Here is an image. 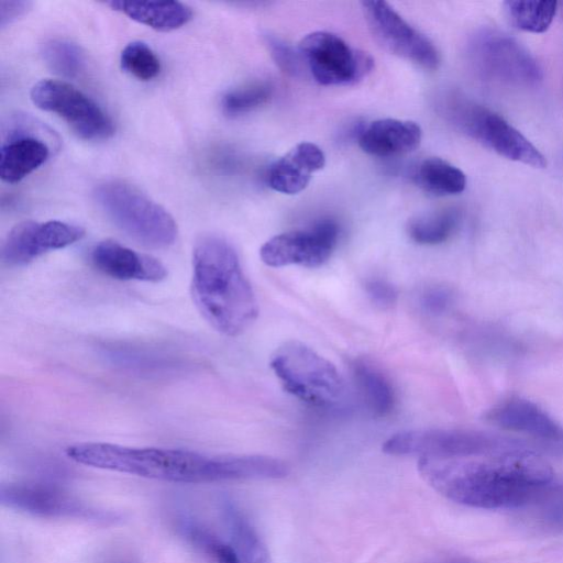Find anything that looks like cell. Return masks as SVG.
<instances>
[{
    "label": "cell",
    "mask_w": 563,
    "mask_h": 563,
    "mask_svg": "<svg viewBox=\"0 0 563 563\" xmlns=\"http://www.w3.org/2000/svg\"><path fill=\"white\" fill-rule=\"evenodd\" d=\"M417 466L423 481L445 498L485 509H518L554 478L538 452L499 434L470 454L419 459Z\"/></svg>",
    "instance_id": "6da1fadb"
},
{
    "label": "cell",
    "mask_w": 563,
    "mask_h": 563,
    "mask_svg": "<svg viewBox=\"0 0 563 563\" xmlns=\"http://www.w3.org/2000/svg\"><path fill=\"white\" fill-rule=\"evenodd\" d=\"M191 295L207 322L228 336L243 333L258 314L254 290L238 253L218 235L206 234L195 243Z\"/></svg>",
    "instance_id": "7a4b0ae2"
},
{
    "label": "cell",
    "mask_w": 563,
    "mask_h": 563,
    "mask_svg": "<svg viewBox=\"0 0 563 563\" xmlns=\"http://www.w3.org/2000/svg\"><path fill=\"white\" fill-rule=\"evenodd\" d=\"M74 462L118 473L169 483L227 481V454L166 448H133L107 442H81L66 448Z\"/></svg>",
    "instance_id": "3957f363"
},
{
    "label": "cell",
    "mask_w": 563,
    "mask_h": 563,
    "mask_svg": "<svg viewBox=\"0 0 563 563\" xmlns=\"http://www.w3.org/2000/svg\"><path fill=\"white\" fill-rule=\"evenodd\" d=\"M98 207L134 241L154 249L168 247L177 239V224L169 212L135 186L107 180L93 191Z\"/></svg>",
    "instance_id": "277c9868"
},
{
    "label": "cell",
    "mask_w": 563,
    "mask_h": 563,
    "mask_svg": "<svg viewBox=\"0 0 563 563\" xmlns=\"http://www.w3.org/2000/svg\"><path fill=\"white\" fill-rule=\"evenodd\" d=\"M269 366L288 394L310 406L333 407L344 396V379L335 365L300 341L279 345Z\"/></svg>",
    "instance_id": "5b68a950"
},
{
    "label": "cell",
    "mask_w": 563,
    "mask_h": 563,
    "mask_svg": "<svg viewBox=\"0 0 563 563\" xmlns=\"http://www.w3.org/2000/svg\"><path fill=\"white\" fill-rule=\"evenodd\" d=\"M444 117L461 132L514 162L544 168V155L515 126L490 109L459 93L444 96Z\"/></svg>",
    "instance_id": "8992f818"
},
{
    "label": "cell",
    "mask_w": 563,
    "mask_h": 563,
    "mask_svg": "<svg viewBox=\"0 0 563 563\" xmlns=\"http://www.w3.org/2000/svg\"><path fill=\"white\" fill-rule=\"evenodd\" d=\"M467 57L476 74L487 80L522 87L542 80V69L528 49L496 30L476 32L467 44Z\"/></svg>",
    "instance_id": "52a82bcc"
},
{
    "label": "cell",
    "mask_w": 563,
    "mask_h": 563,
    "mask_svg": "<svg viewBox=\"0 0 563 563\" xmlns=\"http://www.w3.org/2000/svg\"><path fill=\"white\" fill-rule=\"evenodd\" d=\"M30 97L37 108L60 117L84 140H106L114 132L112 120L99 104L65 80H40Z\"/></svg>",
    "instance_id": "ba28073f"
},
{
    "label": "cell",
    "mask_w": 563,
    "mask_h": 563,
    "mask_svg": "<svg viewBox=\"0 0 563 563\" xmlns=\"http://www.w3.org/2000/svg\"><path fill=\"white\" fill-rule=\"evenodd\" d=\"M298 51L313 79L323 86L354 84L373 67L366 53L352 48L339 35L327 31L307 34Z\"/></svg>",
    "instance_id": "9c48e42d"
},
{
    "label": "cell",
    "mask_w": 563,
    "mask_h": 563,
    "mask_svg": "<svg viewBox=\"0 0 563 563\" xmlns=\"http://www.w3.org/2000/svg\"><path fill=\"white\" fill-rule=\"evenodd\" d=\"M339 233L335 221L320 220L308 228L290 230L271 238L261 246L260 257L271 267H319L331 257Z\"/></svg>",
    "instance_id": "30bf717a"
},
{
    "label": "cell",
    "mask_w": 563,
    "mask_h": 563,
    "mask_svg": "<svg viewBox=\"0 0 563 563\" xmlns=\"http://www.w3.org/2000/svg\"><path fill=\"white\" fill-rule=\"evenodd\" d=\"M362 8L372 34L383 47L424 69L438 68L440 54L434 44L387 2L363 1Z\"/></svg>",
    "instance_id": "8fae6325"
},
{
    "label": "cell",
    "mask_w": 563,
    "mask_h": 563,
    "mask_svg": "<svg viewBox=\"0 0 563 563\" xmlns=\"http://www.w3.org/2000/svg\"><path fill=\"white\" fill-rule=\"evenodd\" d=\"M495 433L468 429H415L397 432L382 446L384 453L419 459H450L488 444Z\"/></svg>",
    "instance_id": "7c38bea8"
},
{
    "label": "cell",
    "mask_w": 563,
    "mask_h": 563,
    "mask_svg": "<svg viewBox=\"0 0 563 563\" xmlns=\"http://www.w3.org/2000/svg\"><path fill=\"white\" fill-rule=\"evenodd\" d=\"M0 503L13 510L41 518L113 519L111 512L95 509L63 490L41 484H2Z\"/></svg>",
    "instance_id": "4fadbf2b"
},
{
    "label": "cell",
    "mask_w": 563,
    "mask_h": 563,
    "mask_svg": "<svg viewBox=\"0 0 563 563\" xmlns=\"http://www.w3.org/2000/svg\"><path fill=\"white\" fill-rule=\"evenodd\" d=\"M84 235L81 227L64 221H23L8 233L1 258L8 266H23L47 252L76 243Z\"/></svg>",
    "instance_id": "5bb4252c"
},
{
    "label": "cell",
    "mask_w": 563,
    "mask_h": 563,
    "mask_svg": "<svg viewBox=\"0 0 563 563\" xmlns=\"http://www.w3.org/2000/svg\"><path fill=\"white\" fill-rule=\"evenodd\" d=\"M485 419L501 429L534 440L548 451L563 455V426L531 400L512 396L485 413Z\"/></svg>",
    "instance_id": "9a60e30c"
},
{
    "label": "cell",
    "mask_w": 563,
    "mask_h": 563,
    "mask_svg": "<svg viewBox=\"0 0 563 563\" xmlns=\"http://www.w3.org/2000/svg\"><path fill=\"white\" fill-rule=\"evenodd\" d=\"M90 262L102 274L120 280L158 283L167 276L166 267L158 260L113 240L97 243L90 251Z\"/></svg>",
    "instance_id": "2e32d148"
},
{
    "label": "cell",
    "mask_w": 563,
    "mask_h": 563,
    "mask_svg": "<svg viewBox=\"0 0 563 563\" xmlns=\"http://www.w3.org/2000/svg\"><path fill=\"white\" fill-rule=\"evenodd\" d=\"M324 164V153L318 145L310 142L298 143L268 167L267 184L277 192L298 194L309 185L312 174L322 169Z\"/></svg>",
    "instance_id": "e0dca14e"
},
{
    "label": "cell",
    "mask_w": 563,
    "mask_h": 563,
    "mask_svg": "<svg viewBox=\"0 0 563 563\" xmlns=\"http://www.w3.org/2000/svg\"><path fill=\"white\" fill-rule=\"evenodd\" d=\"M0 148V176L9 184H15L41 167L51 156L46 140L32 129H13Z\"/></svg>",
    "instance_id": "ac0fdd59"
},
{
    "label": "cell",
    "mask_w": 563,
    "mask_h": 563,
    "mask_svg": "<svg viewBox=\"0 0 563 563\" xmlns=\"http://www.w3.org/2000/svg\"><path fill=\"white\" fill-rule=\"evenodd\" d=\"M422 131L410 120L379 119L364 128L358 136L360 147L378 157L404 155L417 148Z\"/></svg>",
    "instance_id": "d6986e66"
},
{
    "label": "cell",
    "mask_w": 563,
    "mask_h": 563,
    "mask_svg": "<svg viewBox=\"0 0 563 563\" xmlns=\"http://www.w3.org/2000/svg\"><path fill=\"white\" fill-rule=\"evenodd\" d=\"M520 519L538 531L563 532V479L553 478L520 508Z\"/></svg>",
    "instance_id": "ffe728a7"
},
{
    "label": "cell",
    "mask_w": 563,
    "mask_h": 563,
    "mask_svg": "<svg viewBox=\"0 0 563 563\" xmlns=\"http://www.w3.org/2000/svg\"><path fill=\"white\" fill-rule=\"evenodd\" d=\"M107 4L132 20L161 32L179 29L188 23L192 16L191 9L177 1H111Z\"/></svg>",
    "instance_id": "44dd1931"
},
{
    "label": "cell",
    "mask_w": 563,
    "mask_h": 563,
    "mask_svg": "<svg viewBox=\"0 0 563 563\" xmlns=\"http://www.w3.org/2000/svg\"><path fill=\"white\" fill-rule=\"evenodd\" d=\"M222 514L239 563H273L266 545L234 504L230 500H224Z\"/></svg>",
    "instance_id": "7402d4cb"
},
{
    "label": "cell",
    "mask_w": 563,
    "mask_h": 563,
    "mask_svg": "<svg viewBox=\"0 0 563 563\" xmlns=\"http://www.w3.org/2000/svg\"><path fill=\"white\" fill-rule=\"evenodd\" d=\"M352 376L372 413L388 416L395 407V391L383 372L365 360L352 363Z\"/></svg>",
    "instance_id": "603a6c76"
},
{
    "label": "cell",
    "mask_w": 563,
    "mask_h": 563,
    "mask_svg": "<svg viewBox=\"0 0 563 563\" xmlns=\"http://www.w3.org/2000/svg\"><path fill=\"white\" fill-rule=\"evenodd\" d=\"M412 180L424 192L438 197L461 194L466 187L465 174L440 157L421 161L412 173Z\"/></svg>",
    "instance_id": "cb8c5ba5"
},
{
    "label": "cell",
    "mask_w": 563,
    "mask_h": 563,
    "mask_svg": "<svg viewBox=\"0 0 563 563\" xmlns=\"http://www.w3.org/2000/svg\"><path fill=\"white\" fill-rule=\"evenodd\" d=\"M460 220L459 210L453 208L422 214L408 222L407 233L418 244L437 245L452 236Z\"/></svg>",
    "instance_id": "d4e9b609"
},
{
    "label": "cell",
    "mask_w": 563,
    "mask_h": 563,
    "mask_svg": "<svg viewBox=\"0 0 563 563\" xmlns=\"http://www.w3.org/2000/svg\"><path fill=\"white\" fill-rule=\"evenodd\" d=\"M504 10L509 22L518 30L543 33L551 25L556 11V1L547 0H509L504 2Z\"/></svg>",
    "instance_id": "484cf974"
},
{
    "label": "cell",
    "mask_w": 563,
    "mask_h": 563,
    "mask_svg": "<svg viewBox=\"0 0 563 563\" xmlns=\"http://www.w3.org/2000/svg\"><path fill=\"white\" fill-rule=\"evenodd\" d=\"M47 67L64 78H75L84 69L85 58L80 48L65 40H51L42 46Z\"/></svg>",
    "instance_id": "4316f807"
},
{
    "label": "cell",
    "mask_w": 563,
    "mask_h": 563,
    "mask_svg": "<svg viewBox=\"0 0 563 563\" xmlns=\"http://www.w3.org/2000/svg\"><path fill=\"white\" fill-rule=\"evenodd\" d=\"M273 91L274 87L271 81H254L228 91L221 100V107L227 115H241L267 103Z\"/></svg>",
    "instance_id": "83f0119b"
},
{
    "label": "cell",
    "mask_w": 563,
    "mask_h": 563,
    "mask_svg": "<svg viewBox=\"0 0 563 563\" xmlns=\"http://www.w3.org/2000/svg\"><path fill=\"white\" fill-rule=\"evenodd\" d=\"M120 64L124 71L142 81L154 79L161 71L158 57L142 41L131 42L123 48Z\"/></svg>",
    "instance_id": "f1b7e54d"
},
{
    "label": "cell",
    "mask_w": 563,
    "mask_h": 563,
    "mask_svg": "<svg viewBox=\"0 0 563 563\" xmlns=\"http://www.w3.org/2000/svg\"><path fill=\"white\" fill-rule=\"evenodd\" d=\"M177 530L188 543L210 556L222 541L210 530L188 518L178 521Z\"/></svg>",
    "instance_id": "f546056e"
},
{
    "label": "cell",
    "mask_w": 563,
    "mask_h": 563,
    "mask_svg": "<svg viewBox=\"0 0 563 563\" xmlns=\"http://www.w3.org/2000/svg\"><path fill=\"white\" fill-rule=\"evenodd\" d=\"M266 44L276 64L286 73L297 76L303 64L299 51H295L278 37L267 35Z\"/></svg>",
    "instance_id": "4dcf8cb0"
},
{
    "label": "cell",
    "mask_w": 563,
    "mask_h": 563,
    "mask_svg": "<svg viewBox=\"0 0 563 563\" xmlns=\"http://www.w3.org/2000/svg\"><path fill=\"white\" fill-rule=\"evenodd\" d=\"M365 291L371 302L379 309H390L397 302L398 292L387 280L373 278L365 283Z\"/></svg>",
    "instance_id": "1f68e13d"
},
{
    "label": "cell",
    "mask_w": 563,
    "mask_h": 563,
    "mask_svg": "<svg viewBox=\"0 0 563 563\" xmlns=\"http://www.w3.org/2000/svg\"><path fill=\"white\" fill-rule=\"evenodd\" d=\"M452 302V294L449 289L440 286L428 288L420 299L421 307L431 314H440L448 309Z\"/></svg>",
    "instance_id": "d6a6232c"
},
{
    "label": "cell",
    "mask_w": 563,
    "mask_h": 563,
    "mask_svg": "<svg viewBox=\"0 0 563 563\" xmlns=\"http://www.w3.org/2000/svg\"><path fill=\"white\" fill-rule=\"evenodd\" d=\"M29 1H1L0 2V25L4 27L16 18L23 15L31 7Z\"/></svg>",
    "instance_id": "836d02e7"
},
{
    "label": "cell",
    "mask_w": 563,
    "mask_h": 563,
    "mask_svg": "<svg viewBox=\"0 0 563 563\" xmlns=\"http://www.w3.org/2000/svg\"><path fill=\"white\" fill-rule=\"evenodd\" d=\"M212 558L216 563H239V559L236 552L232 544L225 543L221 541V543L216 549Z\"/></svg>",
    "instance_id": "e575fe53"
},
{
    "label": "cell",
    "mask_w": 563,
    "mask_h": 563,
    "mask_svg": "<svg viewBox=\"0 0 563 563\" xmlns=\"http://www.w3.org/2000/svg\"><path fill=\"white\" fill-rule=\"evenodd\" d=\"M434 563H475L474 561H471L468 559H445V560H441V561H438V562H434Z\"/></svg>",
    "instance_id": "d590c367"
},
{
    "label": "cell",
    "mask_w": 563,
    "mask_h": 563,
    "mask_svg": "<svg viewBox=\"0 0 563 563\" xmlns=\"http://www.w3.org/2000/svg\"><path fill=\"white\" fill-rule=\"evenodd\" d=\"M234 455V459H235V477H234V481L236 479V476H238V461H236V456L235 454Z\"/></svg>",
    "instance_id": "8d00e7d4"
},
{
    "label": "cell",
    "mask_w": 563,
    "mask_h": 563,
    "mask_svg": "<svg viewBox=\"0 0 563 563\" xmlns=\"http://www.w3.org/2000/svg\"><path fill=\"white\" fill-rule=\"evenodd\" d=\"M119 563H125V562H119Z\"/></svg>",
    "instance_id": "74e56055"
},
{
    "label": "cell",
    "mask_w": 563,
    "mask_h": 563,
    "mask_svg": "<svg viewBox=\"0 0 563 563\" xmlns=\"http://www.w3.org/2000/svg\"><path fill=\"white\" fill-rule=\"evenodd\" d=\"M563 4V3H562Z\"/></svg>",
    "instance_id": "f35d334b"
}]
</instances>
